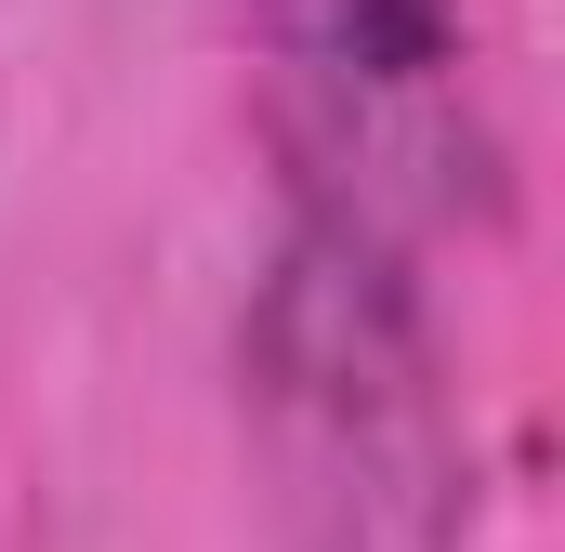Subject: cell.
<instances>
[{"instance_id": "6da1fadb", "label": "cell", "mask_w": 565, "mask_h": 552, "mask_svg": "<svg viewBox=\"0 0 565 552\" xmlns=\"http://www.w3.org/2000/svg\"><path fill=\"white\" fill-rule=\"evenodd\" d=\"M250 421L289 552H447L460 540V421L434 382L422 276L289 224L250 289Z\"/></svg>"}, {"instance_id": "7a4b0ae2", "label": "cell", "mask_w": 565, "mask_h": 552, "mask_svg": "<svg viewBox=\"0 0 565 552\" xmlns=\"http://www.w3.org/2000/svg\"><path fill=\"white\" fill-rule=\"evenodd\" d=\"M237 53L289 158V224L422 276L500 211V106L473 0H237Z\"/></svg>"}]
</instances>
